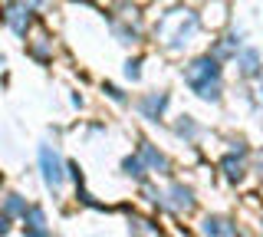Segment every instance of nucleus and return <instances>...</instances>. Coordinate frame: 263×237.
<instances>
[{"label":"nucleus","instance_id":"f03ea898","mask_svg":"<svg viewBox=\"0 0 263 237\" xmlns=\"http://www.w3.org/2000/svg\"><path fill=\"white\" fill-rule=\"evenodd\" d=\"M184 83L194 89L201 99H217L220 96V66L211 56H201L184 69Z\"/></svg>","mask_w":263,"mask_h":237},{"label":"nucleus","instance_id":"4468645a","mask_svg":"<svg viewBox=\"0 0 263 237\" xmlns=\"http://www.w3.org/2000/svg\"><path fill=\"white\" fill-rule=\"evenodd\" d=\"M125 76L128 79H138V63H128V66H125Z\"/></svg>","mask_w":263,"mask_h":237},{"label":"nucleus","instance_id":"20e7f679","mask_svg":"<svg viewBox=\"0 0 263 237\" xmlns=\"http://www.w3.org/2000/svg\"><path fill=\"white\" fill-rule=\"evenodd\" d=\"M30 13H33V10L23 4V0H20V4H13V0L7 4V23L13 27V33L27 37V30H30Z\"/></svg>","mask_w":263,"mask_h":237},{"label":"nucleus","instance_id":"0eeeda50","mask_svg":"<svg viewBox=\"0 0 263 237\" xmlns=\"http://www.w3.org/2000/svg\"><path fill=\"white\" fill-rule=\"evenodd\" d=\"M168 208H175V211H191V208H194L191 191H187V188H181V185H175V188L168 191Z\"/></svg>","mask_w":263,"mask_h":237},{"label":"nucleus","instance_id":"9b49d317","mask_svg":"<svg viewBox=\"0 0 263 237\" xmlns=\"http://www.w3.org/2000/svg\"><path fill=\"white\" fill-rule=\"evenodd\" d=\"M224 175L230 178V181H237V178H240V158H234V155L224 158Z\"/></svg>","mask_w":263,"mask_h":237},{"label":"nucleus","instance_id":"ddd939ff","mask_svg":"<svg viewBox=\"0 0 263 237\" xmlns=\"http://www.w3.org/2000/svg\"><path fill=\"white\" fill-rule=\"evenodd\" d=\"M125 171L138 178V175H142V161H138V158H128V161H125Z\"/></svg>","mask_w":263,"mask_h":237},{"label":"nucleus","instance_id":"39448f33","mask_svg":"<svg viewBox=\"0 0 263 237\" xmlns=\"http://www.w3.org/2000/svg\"><path fill=\"white\" fill-rule=\"evenodd\" d=\"M23 221H27V231H30V237H49L43 208H30L27 214H23Z\"/></svg>","mask_w":263,"mask_h":237},{"label":"nucleus","instance_id":"f257e3e1","mask_svg":"<svg viewBox=\"0 0 263 237\" xmlns=\"http://www.w3.org/2000/svg\"><path fill=\"white\" fill-rule=\"evenodd\" d=\"M194 30H197V17L191 10H171V13H164V20L158 23V40L171 53H178L191 43Z\"/></svg>","mask_w":263,"mask_h":237},{"label":"nucleus","instance_id":"2eb2a0df","mask_svg":"<svg viewBox=\"0 0 263 237\" xmlns=\"http://www.w3.org/2000/svg\"><path fill=\"white\" fill-rule=\"evenodd\" d=\"M257 96H260V102H263V76H260V89H257Z\"/></svg>","mask_w":263,"mask_h":237},{"label":"nucleus","instance_id":"6e6552de","mask_svg":"<svg viewBox=\"0 0 263 237\" xmlns=\"http://www.w3.org/2000/svg\"><path fill=\"white\" fill-rule=\"evenodd\" d=\"M164 105H168V93H152V96H145L142 99V112L148 119H158L161 112H164Z\"/></svg>","mask_w":263,"mask_h":237},{"label":"nucleus","instance_id":"7ed1b4c3","mask_svg":"<svg viewBox=\"0 0 263 237\" xmlns=\"http://www.w3.org/2000/svg\"><path fill=\"white\" fill-rule=\"evenodd\" d=\"M40 165H43V178L49 188H60L63 185V161L53 149H40Z\"/></svg>","mask_w":263,"mask_h":237},{"label":"nucleus","instance_id":"423d86ee","mask_svg":"<svg viewBox=\"0 0 263 237\" xmlns=\"http://www.w3.org/2000/svg\"><path fill=\"white\" fill-rule=\"evenodd\" d=\"M204 234L208 237H240L237 227L230 224V221H224V217H208L204 221Z\"/></svg>","mask_w":263,"mask_h":237},{"label":"nucleus","instance_id":"f8f14e48","mask_svg":"<svg viewBox=\"0 0 263 237\" xmlns=\"http://www.w3.org/2000/svg\"><path fill=\"white\" fill-rule=\"evenodd\" d=\"M27 204H23L20 198H16V194H7V214H27Z\"/></svg>","mask_w":263,"mask_h":237},{"label":"nucleus","instance_id":"1a4fd4ad","mask_svg":"<svg viewBox=\"0 0 263 237\" xmlns=\"http://www.w3.org/2000/svg\"><path fill=\"white\" fill-rule=\"evenodd\" d=\"M237 66H240L243 76H257V69H260V56H257V50H243L240 56H237Z\"/></svg>","mask_w":263,"mask_h":237},{"label":"nucleus","instance_id":"9d476101","mask_svg":"<svg viewBox=\"0 0 263 237\" xmlns=\"http://www.w3.org/2000/svg\"><path fill=\"white\" fill-rule=\"evenodd\" d=\"M142 158L148 161V168L158 171V175H164V171H168V158H164V155H158L152 145H142Z\"/></svg>","mask_w":263,"mask_h":237}]
</instances>
